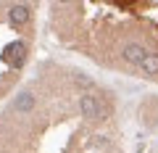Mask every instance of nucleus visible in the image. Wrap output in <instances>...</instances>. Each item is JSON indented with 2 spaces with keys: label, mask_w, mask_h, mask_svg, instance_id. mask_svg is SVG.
Returning a JSON list of instances; mask_svg holds the SVG:
<instances>
[{
  "label": "nucleus",
  "mask_w": 158,
  "mask_h": 153,
  "mask_svg": "<svg viewBox=\"0 0 158 153\" xmlns=\"http://www.w3.org/2000/svg\"><path fill=\"white\" fill-rule=\"evenodd\" d=\"M79 108H82V116H87V119H103V116H106V106H103L100 98L92 95V92H87V95L79 98Z\"/></svg>",
  "instance_id": "f257e3e1"
},
{
  "label": "nucleus",
  "mask_w": 158,
  "mask_h": 153,
  "mask_svg": "<svg viewBox=\"0 0 158 153\" xmlns=\"http://www.w3.org/2000/svg\"><path fill=\"white\" fill-rule=\"evenodd\" d=\"M24 56H27V45H24L21 40L11 42V45L3 50V58H6L11 66H21V63H24Z\"/></svg>",
  "instance_id": "f03ea898"
},
{
  "label": "nucleus",
  "mask_w": 158,
  "mask_h": 153,
  "mask_svg": "<svg viewBox=\"0 0 158 153\" xmlns=\"http://www.w3.org/2000/svg\"><path fill=\"white\" fill-rule=\"evenodd\" d=\"M121 56H124V61H127V63H135V66H140V63L145 61L148 50H145L142 45H137V42H129V45L124 48V53H121Z\"/></svg>",
  "instance_id": "7ed1b4c3"
},
{
  "label": "nucleus",
  "mask_w": 158,
  "mask_h": 153,
  "mask_svg": "<svg viewBox=\"0 0 158 153\" xmlns=\"http://www.w3.org/2000/svg\"><path fill=\"white\" fill-rule=\"evenodd\" d=\"M29 6H24V3H19V6H11V11H8V19H11L13 27H21V24L29 21Z\"/></svg>",
  "instance_id": "20e7f679"
},
{
  "label": "nucleus",
  "mask_w": 158,
  "mask_h": 153,
  "mask_svg": "<svg viewBox=\"0 0 158 153\" xmlns=\"http://www.w3.org/2000/svg\"><path fill=\"white\" fill-rule=\"evenodd\" d=\"M13 108L21 111V113H29L34 108V95H32V92H21V95L16 98V103H13Z\"/></svg>",
  "instance_id": "39448f33"
},
{
  "label": "nucleus",
  "mask_w": 158,
  "mask_h": 153,
  "mask_svg": "<svg viewBox=\"0 0 158 153\" xmlns=\"http://www.w3.org/2000/svg\"><path fill=\"white\" fill-rule=\"evenodd\" d=\"M140 69H142V74H148V77H156L158 74V53H148L145 61L140 63Z\"/></svg>",
  "instance_id": "423d86ee"
}]
</instances>
